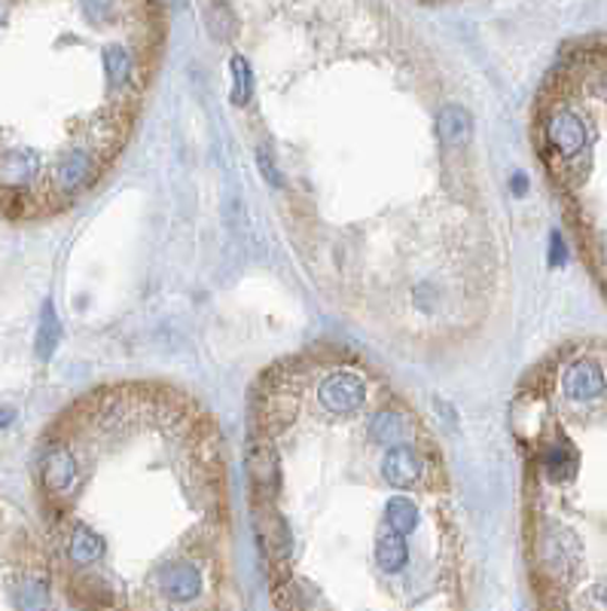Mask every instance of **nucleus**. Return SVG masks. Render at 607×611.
<instances>
[{
	"instance_id": "f03ea898",
	"label": "nucleus",
	"mask_w": 607,
	"mask_h": 611,
	"mask_svg": "<svg viewBox=\"0 0 607 611\" xmlns=\"http://www.w3.org/2000/svg\"><path fill=\"white\" fill-rule=\"evenodd\" d=\"M16 611H52V594L43 575H25L16 584Z\"/></svg>"
},
{
	"instance_id": "39448f33",
	"label": "nucleus",
	"mask_w": 607,
	"mask_h": 611,
	"mask_svg": "<svg viewBox=\"0 0 607 611\" xmlns=\"http://www.w3.org/2000/svg\"><path fill=\"white\" fill-rule=\"evenodd\" d=\"M10 416H13V413H7V410H0V428H3L7 422H10Z\"/></svg>"
},
{
	"instance_id": "7ed1b4c3",
	"label": "nucleus",
	"mask_w": 607,
	"mask_h": 611,
	"mask_svg": "<svg viewBox=\"0 0 607 611\" xmlns=\"http://www.w3.org/2000/svg\"><path fill=\"white\" fill-rule=\"evenodd\" d=\"M55 339H59V322H55V315H52V306H47V309H43V324H40V342H37L43 358L52 352Z\"/></svg>"
},
{
	"instance_id": "20e7f679",
	"label": "nucleus",
	"mask_w": 607,
	"mask_h": 611,
	"mask_svg": "<svg viewBox=\"0 0 607 611\" xmlns=\"http://www.w3.org/2000/svg\"><path fill=\"white\" fill-rule=\"evenodd\" d=\"M592 599H595V602H598V606L607 611V581H605V584H598V587L592 590Z\"/></svg>"
},
{
	"instance_id": "f257e3e1",
	"label": "nucleus",
	"mask_w": 607,
	"mask_h": 611,
	"mask_svg": "<svg viewBox=\"0 0 607 611\" xmlns=\"http://www.w3.org/2000/svg\"><path fill=\"white\" fill-rule=\"evenodd\" d=\"M165 37L162 0H0V214L52 217L108 177Z\"/></svg>"
},
{
	"instance_id": "423d86ee",
	"label": "nucleus",
	"mask_w": 607,
	"mask_h": 611,
	"mask_svg": "<svg viewBox=\"0 0 607 611\" xmlns=\"http://www.w3.org/2000/svg\"><path fill=\"white\" fill-rule=\"evenodd\" d=\"M421 3H443V0H421Z\"/></svg>"
}]
</instances>
